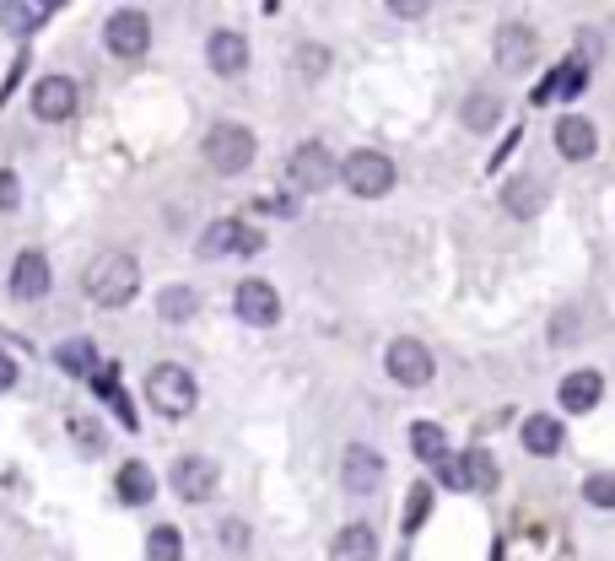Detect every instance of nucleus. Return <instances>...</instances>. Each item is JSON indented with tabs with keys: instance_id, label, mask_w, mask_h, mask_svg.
<instances>
[{
	"instance_id": "nucleus-1",
	"label": "nucleus",
	"mask_w": 615,
	"mask_h": 561,
	"mask_svg": "<svg viewBox=\"0 0 615 561\" xmlns=\"http://www.w3.org/2000/svg\"><path fill=\"white\" fill-rule=\"evenodd\" d=\"M81 287H87V298H92L98 308H124V303L141 292V265H135L130 254L109 249V254H98V259L87 265Z\"/></svg>"
},
{
	"instance_id": "nucleus-2",
	"label": "nucleus",
	"mask_w": 615,
	"mask_h": 561,
	"mask_svg": "<svg viewBox=\"0 0 615 561\" xmlns=\"http://www.w3.org/2000/svg\"><path fill=\"white\" fill-rule=\"evenodd\" d=\"M146 405H152L157 416H168V422H185L189 411L200 405L194 373L179 368V362H157V368L146 373Z\"/></svg>"
},
{
	"instance_id": "nucleus-3",
	"label": "nucleus",
	"mask_w": 615,
	"mask_h": 561,
	"mask_svg": "<svg viewBox=\"0 0 615 561\" xmlns=\"http://www.w3.org/2000/svg\"><path fill=\"white\" fill-rule=\"evenodd\" d=\"M254 130L248 125H211L205 130V162L216 168V173H227V179H238V173H248L254 168Z\"/></svg>"
},
{
	"instance_id": "nucleus-4",
	"label": "nucleus",
	"mask_w": 615,
	"mask_h": 561,
	"mask_svg": "<svg viewBox=\"0 0 615 561\" xmlns=\"http://www.w3.org/2000/svg\"><path fill=\"white\" fill-rule=\"evenodd\" d=\"M335 179H346V189H351L357 200H383L400 173H394V162H389L383 152H351V157L340 162Z\"/></svg>"
},
{
	"instance_id": "nucleus-5",
	"label": "nucleus",
	"mask_w": 615,
	"mask_h": 561,
	"mask_svg": "<svg viewBox=\"0 0 615 561\" xmlns=\"http://www.w3.org/2000/svg\"><path fill=\"white\" fill-rule=\"evenodd\" d=\"M265 249V233L259 227H248V222H238V216H222V222H211L205 227V238H200V254L205 259H248V254Z\"/></svg>"
},
{
	"instance_id": "nucleus-6",
	"label": "nucleus",
	"mask_w": 615,
	"mask_h": 561,
	"mask_svg": "<svg viewBox=\"0 0 615 561\" xmlns=\"http://www.w3.org/2000/svg\"><path fill=\"white\" fill-rule=\"evenodd\" d=\"M287 173H292V184L308 189V194H318V189L335 184V173H340V162L329 157V146L324 141H303L292 157H287Z\"/></svg>"
},
{
	"instance_id": "nucleus-7",
	"label": "nucleus",
	"mask_w": 615,
	"mask_h": 561,
	"mask_svg": "<svg viewBox=\"0 0 615 561\" xmlns=\"http://www.w3.org/2000/svg\"><path fill=\"white\" fill-rule=\"evenodd\" d=\"M103 44H109V55H120V60H141V55L152 49V22H146V11H114V16L103 22Z\"/></svg>"
},
{
	"instance_id": "nucleus-8",
	"label": "nucleus",
	"mask_w": 615,
	"mask_h": 561,
	"mask_svg": "<svg viewBox=\"0 0 615 561\" xmlns=\"http://www.w3.org/2000/svg\"><path fill=\"white\" fill-rule=\"evenodd\" d=\"M383 362H389V378H394V383H405V389H427L432 373H437L432 351L422 346V340H411V335H405V340H394Z\"/></svg>"
},
{
	"instance_id": "nucleus-9",
	"label": "nucleus",
	"mask_w": 615,
	"mask_h": 561,
	"mask_svg": "<svg viewBox=\"0 0 615 561\" xmlns=\"http://www.w3.org/2000/svg\"><path fill=\"white\" fill-rule=\"evenodd\" d=\"M233 308H238V318H244V324L270 329V324L281 318V298H276V287H270V281L248 276V281H238V292H233Z\"/></svg>"
},
{
	"instance_id": "nucleus-10",
	"label": "nucleus",
	"mask_w": 615,
	"mask_h": 561,
	"mask_svg": "<svg viewBox=\"0 0 615 561\" xmlns=\"http://www.w3.org/2000/svg\"><path fill=\"white\" fill-rule=\"evenodd\" d=\"M216 481H222V470H216V459H205V453H185V459L174 464V492H179V502H205L216 492Z\"/></svg>"
},
{
	"instance_id": "nucleus-11",
	"label": "nucleus",
	"mask_w": 615,
	"mask_h": 561,
	"mask_svg": "<svg viewBox=\"0 0 615 561\" xmlns=\"http://www.w3.org/2000/svg\"><path fill=\"white\" fill-rule=\"evenodd\" d=\"M5 292H11L16 303H38V298L49 292V259H44L38 249H22L16 254V265H11Z\"/></svg>"
},
{
	"instance_id": "nucleus-12",
	"label": "nucleus",
	"mask_w": 615,
	"mask_h": 561,
	"mask_svg": "<svg viewBox=\"0 0 615 561\" xmlns=\"http://www.w3.org/2000/svg\"><path fill=\"white\" fill-rule=\"evenodd\" d=\"M492 49H496V65L518 76V70H529L535 49H540V38H535V27H524V22H502V27H496V38H492Z\"/></svg>"
},
{
	"instance_id": "nucleus-13",
	"label": "nucleus",
	"mask_w": 615,
	"mask_h": 561,
	"mask_svg": "<svg viewBox=\"0 0 615 561\" xmlns=\"http://www.w3.org/2000/svg\"><path fill=\"white\" fill-rule=\"evenodd\" d=\"M33 114L44 120V125H60L76 114V81L70 76H44L38 87H33Z\"/></svg>"
},
{
	"instance_id": "nucleus-14",
	"label": "nucleus",
	"mask_w": 615,
	"mask_h": 561,
	"mask_svg": "<svg viewBox=\"0 0 615 561\" xmlns=\"http://www.w3.org/2000/svg\"><path fill=\"white\" fill-rule=\"evenodd\" d=\"M205 60L216 76H244L248 70V38L244 33H233V27H216L211 38H205Z\"/></svg>"
},
{
	"instance_id": "nucleus-15",
	"label": "nucleus",
	"mask_w": 615,
	"mask_h": 561,
	"mask_svg": "<svg viewBox=\"0 0 615 561\" xmlns=\"http://www.w3.org/2000/svg\"><path fill=\"white\" fill-rule=\"evenodd\" d=\"M340 481H346L351 492H362V497H368V492L383 486V459H378L372 448H362V442H351V448H346V459H340Z\"/></svg>"
},
{
	"instance_id": "nucleus-16",
	"label": "nucleus",
	"mask_w": 615,
	"mask_h": 561,
	"mask_svg": "<svg viewBox=\"0 0 615 561\" xmlns=\"http://www.w3.org/2000/svg\"><path fill=\"white\" fill-rule=\"evenodd\" d=\"M594 146H600V135H594V125H589L583 114H561V120H556V152H561V157L589 162Z\"/></svg>"
},
{
	"instance_id": "nucleus-17",
	"label": "nucleus",
	"mask_w": 615,
	"mask_h": 561,
	"mask_svg": "<svg viewBox=\"0 0 615 561\" xmlns=\"http://www.w3.org/2000/svg\"><path fill=\"white\" fill-rule=\"evenodd\" d=\"M583 87H589V60H561L551 76L535 87V103H551V98H578Z\"/></svg>"
},
{
	"instance_id": "nucleus-18",
	"label": "nucleus",
	"mask_w": 615,
	"mask_h": 561,
	"mask_svg": "<svg viewBox=\"0 0 615 561\" xmlns=\"http://www.w3.org/2000/svg\"><path fill=\"white\" fill-rule=\"evenodd\" d=\"M600 394H605V378L594 373V368H583V373L561 378V411H572V416L594 411V405H600Z\"/></svg>"
},
{
	"instance_id": "nucleus-19",
	"label": "nucleus",
	"mask_w": 615,
	"mask_h": 561,
	"mask_svg": "<svg viewBox=\"0 0 615 561\" xmlns=\"http://www.w3.org/2000/svg\"><path fill=\"white\" fill-rule=\"evenodd\" d=\"M329 561H378V535L368 524H346L329 546Z\"/></svg>"
},
{
	"instance_id": "nucleus-20",
	"label": "nucleus",
	"mask_w": 615,
	"mask_h": 561,
	"mask_svg": "<svg viewBox=\"0 0 615 561\" xmlns=\"http://www.w3.org/2000/svg\"><path fill=\"white\" fill-rule=\"evenodd\" d=\"M55 368L70 378H92L98 373V346L81 340V335H76V340H60V346H55Z\"/></svg>"
},
{
	"instance_id": "nucleus-21",
	"label": "nucleus",
	"mask_w": 615,
	"mask_h": 561,
	"mask_svg": "<svg viewBox=\"0 0 615 561\" xmlns=\"http://www.w3.org/2000/svg\"><path fill=\"white\" fill-rule=\"evenodd\" d=\"M518 437H524V448H529L535 459H551L556 448H561V416H529Z\"/></svg>"
},
{
	"instance_id": "nucleus-22",
	"label": "nucleus",
	"mask_w": 615,
	"mask_h": 561,
	"mask_svg": "<svg viewBox=\"0 0 615 561\" xmlns=\"http://www.w3.org/2000/svg\"><path fill=\"white\" fill-rule=\"evenodd\" d=\"M502 205H507L513 216H535V211L546 205V179H513V184L502 189Z\"/></svg>"
},
{
	"instance_id": "nucleus-23",
	"label": "nucleus",
	"mask_w": 615,
	"mask_h": 561,
	"mask_svg": "<svg viewBox=\"0 0 615 561\" xmlns=\"http://www.w3.org/2000/svg\"><path fill=\"white\" fill-rule=\"evenodd\" d=\"M114 486H120V497H124V502H152V497H157V475H152V470H146L141 459L120 464V481H114Z\"/></svg>"
},
{
	"instance_id": "nucleus-24",
	"label": "nucleus",
	"mask_w": 615,
	"mask_h": 561,
	"mask_svg": "<svg viewBox=\"0 0 615 561\" xmlns=\"http://www.w3.org/2000/svg\"><path fill=\"white\" fill-rule=\"evenodd\" d=\"M502 120V98L496 92H470L465 98V130H496Z\"/></svg>"
},
{
	"instance_id": "nucleus-25",
	"label": "nucleus",
	"mask_w": 615,
	"mask_h": 561,
	"mask_svg": "<svg viewBox=\"0 0 615 561\" xmlns=\"http://www.w3.org/2000/svg\"><path fill=\"white\" fill-rule=\"evenodd\" d=\"M179 557H185V540H179V529L157 524V529H152V540H146V561H179Z\"/></svg>"
},
{
	"instance_id": "nucleus-26",
	"label": "nucleus",
	"mask_w": 615,
	"mask_h": 561,
	"mask_svg": "<svg viewBox=\"0 0 615 561\" xmlns=\"http://www.w3.org/2000/svg\"><path fill=\"white\" fill-rule=\"evenodd\" d=\"M194 308H200V298H194L189 287H168V292L157 298V313L174 318V324H179V318H194Z\"/></svg>"
},
{
	"instance_id": "nucleus-27",
	"label": "nucleus",
	"mask_w": 615,
	"mask_h": 561,
	"mask_svg": "<svg viewBox=\"0 0 615 561\" xmlns=\"http://www.w3.org/2000/svg\"><path fill=\"white\" fill-rule=\"evenodd\" d=\"M411 448H416V459H437V453H443V448H448V437H443V427H437V422H416V427H411Z\"/></svg>"
},
{
	"instance_id": "nucleus-28",
	"label": "nucleus",
	"mask_w": 615,
	"mask_h": 561,
	"mask_svg": "<svg viewBox=\"0 0 615 561\" xmlns=\"http://www.w3.org/2000/svg\"><path fill=\"white\" fill-rule=\"evenodd\" d=\"M465 486H476V492H492L496 486V464L476 448V453H465Z\"/></svg>"
},
{
	"instance_id": "nucleus-29",
	"label": "nucleus",
	"mask_w": 615,
	"mask_h": 561,
	"mask_svg": "<svg viewBox=\"0 0 615 561\" xmlns=\"http://www.w3.org/2000/svg\"><path fill=\"white\" fill-rule=\"evenodd\" d=\"M432 470H437V481H443V486L470 492V486H465V453H448V448H443V453L432 459Z\"/></svg>"
},
{
	"instance_id": "nucleus-30",
	"label": "nucleus",
	"mask_w": 615,
	"mask_h": 561,
	"mask_svg": "<svg viewBox=\"0 0 615 561\" xmlns=\"http://www.w3.org/2000/svg\"><path fill=\"white\" fill-rule=\"evenodd\" d=\"M0 22H5V33H33V22H38V5L5 0V5H0Z\"/></svg>"
},
{
	"instance_id": "nucleus-31",
	"label": "nucleus",
	"mask_w": 615,
	"mask_h": 561,
	"mask_svg": "<svg viewBox=\"0 0 615 561\" xmlns=\"http://www.w3.org/2000/svg\"><path fill=\"white\" fill-rule=\"evenodd\" d=\"M432 513V486H411V507H405V535H416Z\"/></svg>"
},
{
	"instance_id": "nucleus-32",
	"label": "nucleus",
	"mask_w": 615,
	"mask_h": 561,
	"mask_svg": "<svg viewBox=\"0 0 615 561\" xmlns=\"http://www.w3.org/2000/svg\"><path fill=\"white\" fill-rule=\"evenodd\" d=\"M583 497H589V507H611L615 502V475H589V486H583Z\"/></svg>"
},
{
	"instance_id": "nucleus-33",
	"label": "nucleus",
	"mask_w": 615,
	"mask_h": 561,
	"mask_svg": "<svg viewBox=\"0 0 615 561\" xmlns=\"http://www.w3.org/2000/svg\"><path fill=\"white\" fill-rule=\"evenodd\" d=\"M394 16H405V22H416V16H427L432 11V0H383Z\"/></svg>"
},
{
	"instance_id": "nucleus-34",
	"label": "nucleus",
	"mask_w": 615,
	"mask_h": 561,
	"mask_svg": "<svg viewBox=\"0 0 615 561\" xmlns=\"http://www.w3.org/2000/svg\"><path fill=\"white\" fill-rule=\"evenodd\" d=\"M16 200H22V184H16V173H0V211H16Z\"/></svg>"
},
{
	"instance_id": "nucleus-35",
	"label": "nucleus",
	"mask_w": 615,
	"mask_h": 561,
	"mask_svg": "<svg viewBox=\"0 0 615 561\" xmlns=\"http://www.w3.org/2000/svg\"><path fill=\"white\" fill-rule=\"evenodd\" d=\"M298 65H303V76H324L329 55H324V49H298Z\"/></svg>"
},
{
	"instance_id": "nucleus-36",
	"label": "nucleus",
	"mask_w": 615,
	"mask_h": 561,
	"mask_svg": "<svg viewBox=\"0 0 615 561\" xmlns=\"http://www.w3.org/2000/svg\"><path fill=\"white\" fill-rule=\"evenodd\" d=\"M70 433H76V442H87V448H103V437L92 433V427H87L81 416H70Z\"/></svg>"
},
{
	"instance_id": "nucleus-37",
	"label": "nucleus",
	"mask_w": 615,
	"mask_h": 561,
	"mask_svg": "<svg viewBox=\"0 0 615 561\" xmlns=\"http://www.w3.org/2000/svg\"><path fill=\"white\" fill-rule=\"evenodd\" d=\"M11 383H16V362L0 351V389H11Z\"/></svg>"
},
{
	"instance_id": "nucleus-38",
	"label": "nucleus",
	"mask_w": 615,
	"mask_h": 561,
	"mask_svg": "<svg viewBox=\"0 0 615 561\" xmlns=\"http://www.w3.org/2000/svg\"><path fill=\"white\" fill-rule=\"evenodd\" d=\"M44 5H60V0H38V11H44Z\"/></svg>"
}]
</instances>
